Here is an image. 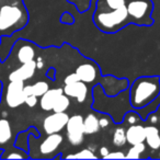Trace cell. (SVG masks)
Wrapping results in <instances>:
<instances>
[{
	"mask_svg": "<svg viewBox=\"0 0 160 160\" xmlns=\"http://www.w3.org/2000/svg\"><path fill=\"white\" fill-rule=\"evenodd\" d=\"M108 7L111 10H115L125 6V0H105Z\"/></svg>",
	"mask_w": 160,
	"mask_h": 160,
	"instance_id": "obj_24",
	"label": "cell"
},
{
	"mask_svg": "<svg viewBox=\"0 0 160 160\" xmlns=\"http://www.w3.org/2000/svg\"><path fill=\"white\" fill-rule=\"evenodd\" d=\"M1 96H2V82L0 81V101H1Z\"/></svg>",
	"mask_w": 160,
	"mask_h": 160,
	"instance_id": "obj_32",
	"label": "cell"
},
{
	"mask_svg": "<svg viewBox=\"0 0 160 160\" xmlns=\"http://www.w3.org/2000/svg\"><path fill=\"white\" fill-rule=\"evenodd\" d=\"M100 152L102 153V157H104V156H107L108 153H109V149H108L107 147H102V148L100 149Z\"/></svg>",
	"mask_w": 160,
	"mask_h": 160,
	"instance_id": "obj_31",
	"label": "cell"
},
{
	"mask_svg": "<svg viewBox=\"0 0 160 160\" xmlns=\"http://www.w3.org/2000/svg\"><path fill=\"white\" fill-rule=\"evenodd\" d=\"M31 86H32V93L38 97V98H41L49 89L48 83L45 82V81H38V82H35L34 85Z\"/></svg>",
	"mask_w": 160,
	"mask_h": 160,
	"instance_id": "obj_21",
	"label": "cell"
},
{
	"mask_svg": "<svg viewBox=\"0 0 160 160\" xmlns=\"http://www.w3.org/2000/svg\"><path fill=\"white\" fill-rule=\"evenodd\" d=\"M64 93L66 96L70 97V98H76L79 103H82L86 101L88 96V87L86 82L83 81H76L73 83H69V85H65Z\"/></svg>",
	"mask_w": 160,
	"mask_h": 160,
	"instance_id": "obj_7",
	"label": "cell"
},
{
	"mask_svg": "<svg viewBox=\"0 0 160 160\" xmlns=\"http://www.w3.org/2000/svg\"><path fill=\"white\" fill-rule=\"evenodd\" d=\"M127 18H128V12L126 6H124L111 12H102L97 14L94 22L103 31L112 32L116 30V28H120L121 24L127 20Z\"/></svg>",
	"mask_w": 160,
	"mask_h": 160,
	"instance_id": "obj_3",
	"label": "cell"
},
{
	"mask_svg": "<svg viewBox=\"0 0 160 160\" xmlns=\"http://www.w3.org/2000/svg\"><path fill=\"white\" fill-rule=\"evenodd\" d=\"M126 135L125 129L123 127H118L113 134V144L118 147H122L126 144Z\"/></svg>",
	"mask_w": 160,
	"mask_h": 160,
	"instance_id": "obj_20",
	"label": "cell"
},
{
	"mask_svg": "<svg viewBox=\"0 0 160 160\" xmlns=\"http://www.w3.org/2000/svg\"><path fill=\"white\" fill-rule=\"evenodd\" d=\"M126 142L131 145H136L139 142H144L146 138L145 127L138 124H132L125 132Z\"/></svg>",
	"mask_w": 160,
	"mask_h": 160,
	"instance_id": "obj_12",
	"label": "cell"
},
{
	"mask_svg": "<svg viewBox=\"0 0 160 160\" xmlns=\"http://www.w3.org/2000/svg\"><path fill=\"white\" fill-rule=\"evenodd\" d=\"M36 62L32 60V62H25L22 64L19 68H17L16 70H13L12 72H10L9 75V80H21V81H25V80L31 79L35 73L36 69Z\"/></svg>",
	"mask_w": 160,
	"mask_h": 160,
	"instance_id": "obj_9",
	"label": "cell"
},
{
	"mask_svg": "<svg viewBox=\"0 0 160 160\" xmlns=\"http://www.w3.org/2000/svg\"><path fill=\"white\" fill-rule=\"evenodd\" d=\"M145 134L146 138L145 142H147L149 147L153 150L160 149V131L155 125H149L145 127Z\"/></svg>",
	"mask_w": 160,
	"mask_h": 160,
	"instance_id": "obj_14",
	"label": "cell"
},
{
	"mask_svg": "<svg viewBox=\"0 0 160 160\" xmlns=\"http://www.w3.org/2000/svg\"><path fill=\"white\" fill-rule=\"evenodd\" d=\"M76 75L78 76L80 81L89 83L96 80L97 76H98V68L96 67V65L91 64V62L81 64L76 69Z\"/></svg>",
	"mask_w": 160,
	"mask_h": 160,
	"instance_id": "obj_11",
	"label": "cell"
},
{
	"mask_svg": "<svg viewBox=\"0 0 160 160\" xmlns=\"http://www.w3.org/2000/svg\"><path fill=\"white\" fill-rule=\"evenodd\" d=\"M23 88H24V81H21V80L10 81L7 87V93H6V102L8 107L14 109L24 103L27 96L23 91Z\"/></svg>",
	"mask_w": 160,
	"mask_h": 160,
	"instance_id": "obj_5",
	"label": "cell"
},
{
	"mask_svg": "<svg viewBox=\"0 0 160 160\" xmlns=\"http://www.w3.org/2000/svg\"><path fill=\"white\" fill-rule=\"evenodd\" d=\"M104 159H114V158H125V155L122 152V151H112V152H109L107 156H104Z\"/></svg>",
	"mask_w": 160,
	"mask_h": 160,
	"instance_id": "obj_27",
	"label": "cell"
},
{
	"mask_svg": "<svg viewBox=\"0 0 160 160\" xmlns=\"http://www.w3.org/2000/svg\"><path fill=\"white\" fill-rule=\"evenodd\" d=\"M64 93V90L62 88H54V89H48L42 97L40 100V105L42 110L44 111H52L54 103L56 102L57 98L60 94Z\"/></svg>",
	"mask_w": 160,
	"mask_h": 160,
	"instance_id": "obj_13",
	"label": "cell"
},
{
	"mask_svg": "<svg viewBox=\"0 0 160 160\" xmlns=\"http://www.w3.org/2000/svg\"><path fill=\"white\" fill-rule=\"evenodd\" d=\"M62 21L66 23H72L73 18L69 13H65V14H62Z\"/></svg>",
	"mask_w": 160,
	"mask_h": 160,
	"instance_id": "obj_29",
	"label": "cell"
},
{
	"mask_svg": "<svg viewBox=\"0 0 160 160\" xmlns=\"http://www.w3.org/2000/svg\"><path fill=\"white\" fill-rule=\"evenodd\" d=\"M27 21L25 10L21 6L12 3L0 7V34L11 35L13 32L22 29Z\"/></svg>",
	"mask_w": 160,
	"mask_h": 160,
	"instance_id": "obj_2",
	"label": "cell"
},
{
	"mask_svg": "<svg viewBox=\"0 0 160 160\" xmlns=\"http://www.w3.org/2000/svg\"><path fill=\"white\" fill-rule=\"evenodd\" d=\"M100 128L101 127L99 118L94 114H88L83 118V131H85V134L92 135V134H96Z\"/></svg>",
	"mask_w": 160,
	"mask_h": 160,
	"instance_id": "obj_17",
	"label": "cell"
},
{
	"mask_svg": "<svg viewBox=\"0 0 160 160\" xmlns=\"http://www.w3.org/2000/svg\"><path fill=\"white\" fill-rule=\"evenodd\" d=\"M160 93L159 77H140L129 90V101L134 109H142L151 103Z\"/></svg>",
	"mask_w": 160,
	"mask_h": 160,
	"instance_id": "obj_1",
	"label": "cell"
},
{
	"mask_svg": "<svg viewBox=\"0 0 160 160\" xmlns=\"http://www.w3.org/2000/svg\"><path fill=\"white\" fill-rule=\"evenodd\" d=\"M69 115L65 112H54L53 114L46 116L43 121V128L44 132L48 134L59 133L62 128H65L68 122Z\"/></svg>",
	"mask_w": 160,
	"mask_h": 160,
	"instance_id": "obj_6",
	"label": "cell"
},
{
	"mask_svg": "<svg viewBox=\"0 0 160 160\" xmlns=\"http://www.w3.org/2000/svg\"><path fill=\"white\" fill-rule=\"evenodd\" d=\"M125 120L127 121V123L129 125H132V124H137V122L139 121V118H138V114L134 113V112H129V113L126 114Z\"/></svg>",
	"mask_w": 160,
	"mask_h": 160,
	"instance_id": "obj_25",
	"label": "cell"
},
{
	"mask_svg": "<svg viewBox=\"0 0 160 160\" xmlns=\"http://www.w3.org/2000/svg\"><path fill=\"white\" fill-rule=\"evenodd\" d=\"M67 138L72 146H79L82 144L85 137L83 131V118L81 115H73L68 118L66 124Z\"/></svg>",
	"mask_w": 160,
	"mask_h": 160,
	"instance_id": "obj_4",
	"label": "cell"
},
{
	"mask_svg": "<svg viewBox=\"0 0 160 160\" xmlns=\"http://www.w3.org/2000/svg\"><path fill=\"white\" fill-rule=\"evenodd\" d=\"M145 148H146V147H145L144 142L132 145V147L128 150V152L125 155V158H127V159H139L140 155L145 151Z\"/></svg>",
	"mask_w": 160,
	"mask_h": 160,
	"instance_id": "obj_19",
	"label": "cell"
},
{
	"mask_svg": "<svg viewBox=\"0 0 160 160\" xmlns=\"http://www.w3.org/2000/svg\"><path fill=\"white\" fill-rule=\"evenodd\" d=\"M62 139H64V137L58 133L48 134L47 137L41 142L40 152L42 153L43 156H48V155H51V153L55 152L58 149V147L62 145Z\"/></svg>",
	"mask_w": 160,
	"mask_h": 160,
	"instance_id": "obj_10",
	"label": "cell"
},
{
	"mask_svg": "<svg viewBox=\"0 0 160 160\" xmlns=\"http://www.w3.org/2000/svg\"><path fill=\"white\" fill-rule=\"evenodd\" d=\"M128 16L136 20H140L150 11L151 5L148 0H133L126 7Z\"/></svg>",
	"mask_w": 160,
	"mask_h": 160,
	"instance_id": "obj_8",
	"label": "cell"
},
{
	"mask_svg": "<svg viewBox=\"0 0 160 160\" xmlns=\"http://www.w3.org/2000/svg\"><path fill=\"white\" fill-rule=\"evenodd\" d=\"M66 158H73V159H79V158H83V159H91V158H93V159H96L97 156L94 155L91 150H89V149H83V150L79 151L78 153H73V155L67 156Z\"/></svg>",
	"mask_w": 160,
	"mask_h": 160,
	"instance_id": "obj_22",
	"label": "cell"
},
{
	"mask_svg": "<svg viewBox=\"0 0 160 160\" xmlns=\"http://www.w3.org/2000/svg\"><path fill=\"white\" fill-rule=\"evenodd\" d=\"M159 116H160V105H159Z\"/></svg>",
	"mask_w": 160,
	"mask_h": 160,
	"instance_id": "obj_33",
	"label": "cell"
},
{
	"mask_svg": "<svg viewBox=\"0 0 160 160\" xmlns=\"http://www.w3.org/2000/svg\"><path fill=\"white\" fill-rule=\"evenodd\" d=\"M69 105H70V100H69L68 96L62 93L58 97L56 102L54 103L52 111L53 112H65L69 108Z\"/></svg>",
	"mask_w": 160,
	"mask_h": 160,
	"instance_id": "obj_18",
	"label": "cell"
},
{
	"mask_svg": "<svg viewBox=\"0 0 160 160\" xmlns=\"http://www.w3.org/2000/svg\"><path fill=\"white\" fill-rule=\"evenodd\" d=\"M17 57L18 60L21 64H25L34 60L35 57V48L33 47L32 44H23L19 47L18 52H17Z\"/></svg>",
	"mask_w": 160,
	"mask_h": 160,
	"instance_id": "obj_16",
	"label": "cell"
},
{
	"mask_svg": "<svg viewBox=\"0 0 160 160\" xmlns=\"http://www.w3.org/2000/svg\"><path fill=\"white\" fill-rule=\"evenodd\" d=\"M24 103L30 108H34L36 104H38V97L34 96V94H31V96H28L25 98Z\"/></svg>",
	"mask_w": 160,
	"mask_h": 160,
	"instance_id": "obj_26",
	"label": "cell"
},
{
	"mask_svg": "<svg viewBox=\"0 0 160 160\" xmlns=\"http://www.w3.org/2000/svg\"><path fill=\"white\" fill-rule=\"evenodd\" d=\"M22 151H23L22 149H20V150H17V152L0 156V158H1V159H24V158L29 157L27 153H22Z\"/></svg>",
	"mask_w": 160,
	"mask_h": 160,
	"instance_id": "obj_23",
	"label": "cell"
},
{
	"mask_svg": "<svg viewBox=\"0 0 160 160\" xmlns=\"http://www.w3.org/2000/svg\"><path fill=\"white\" fill-rule=\"evenodd\" d=\"M12 138V127L11 123L8 118L0 116V148L11 140Z\"/></svg>",
	"mask_w": 160,
	"mask_h": 160,
	"instance_id": "obj_15",
	"label": "cell"
},
{
	"mask_svg": "<svg viewBox=\"0 0 160 160\" xmlns=\"http://www.w3.org/2000/svg\"><path fill=\"white\" fill-rule=\"evenodd\" d=\"M99 122H100V127H101V128H104V127H107L108 125H109V120H108L105 116L99 118Z\"/></svg>",
	"mask_w": 160,
	"mask_h": 160,
	"instance_id": "obj_30",
	"label": "cell"
},
{
	"mask_svg": "<svg viewBox=\"0 0 160 160\" xmlns=\"http://www.w3.org/2000/svg\"><path fill=\"white\" fill-rule=\"evenodd\" d=\"M78 80H79V78H78V76L76 75V72H72V73H69V75L65 78L64 83L65 85H69V83L76 82V81H78Z\"/></svg>",
	"mask_w": 160,
	"mask_h": 160,
	"instance_id": "obj_28",
	"label": "cell"
}]
</instances>
